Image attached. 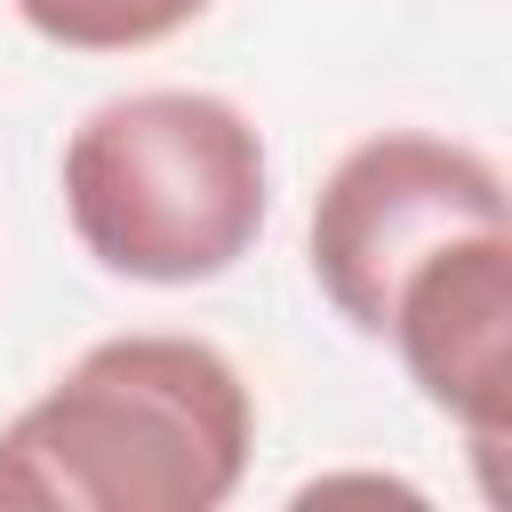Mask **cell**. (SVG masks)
<instances>
[{
	"instance_id": "obj_1",
	"label": "cell",
	"mask_w": 512,
	"mask_h": 512,
	"mask_svg": "<svg viewBox=\"0 0 512 512\" xmlns=\"http://www.w3.org/2000/svg\"><path fill=\"white\" fill-rule=\"evenodd\" d=\"M248 376L176 328L88 344L0 424V504L32 512H216L248 480Z\"/></svg>"
},
{
	"instance_id": "obj_2",
	"label": "cell",
	"mask_w": 512,
	"mask_h": 512,
	"mask_svg": "<svg viewBox=\"0 0 512 512\" xmlns=\"http://www.w3.org/2000/svg\"><path fill=\"white\" fill-rule=\"evenodd\" d=\"M56 184L88 264L136 288L224 280L272 216L264 136L216 88L104 96L64 136Z\"/></svg>"
},
{
	"instance_id": "obj_3",
	"label": "cell",
	"mask_w": 512,
	"mask_h": 512,
	"mask_svg": "<svg viewBox=\"0 0 512 512\" xmlns=\"http://www.w3.org/2000/svg\"><path fill=\"white\" fill-rule=\"evenodd\" d=\"M512 224L504 176L488 152L456 144V136H424V128H384L360 136L312 192V224H304V264L320 304L352 328L384 344V312L400 296V280L464 240V232H496Z\"/></svg>"
},
{
	"instance_id": "obj_4",
	"label": "cell",
	"mask_w": 512,
	"mask_h": 512,
	"mask_svg": "<svg viewBox=\"0 0 512 512\" xmlns=\"http://www.w3.org/2000/svg\"><path fill=\"white\" fill-rule=\"evenodd\" d=\"M384 344L400 352L424 408L464 424L496 488V456L512 440V224L432 248L400 280L384 312Z\"/></svg>"
},
{
	"instance_id": "obj_5",
	"label": "cell",
	"mask_w": 512,
	"mask_h": 512,
	"mask_svg": "<svg viewBox=\"0 0 512 512\" xmlns=\"http://www.w3.org/2000/svg\"><path fill=\"white\" fill-rule=\"evenodd\" d=\"M24 16V32H40L48 48L72 56H128V48H160L168 32H184L192 16H208L216 0H8Z\"/></svg>"
}]
</instances>
